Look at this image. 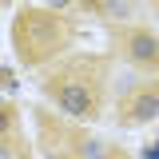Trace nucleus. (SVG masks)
I'll list each match as a JSON object with an SVG mask.
<instances>
[{
	"mask_svg": "<svg viewBox=\"0 0 159 159\" xmlns=\"http://www.w3.org/2000/svg\"><path fill=\"white\" fill-rule=\"evenodd\" d=\"M155 107H159L155 88H147V92L135 96V103H131V119H155Z\"/></svg>",
	"mask_w": 159,
	"mask_h": 159,
	"instance_id": "3",
	"label": "nucleus"
},
{
	"mask_svg": "<svg viewBox=\"0 0 159 159\" xmlns=\"http://www.w3.org/2000/svg\"><path fill=\"white\" fill-rule=\"evenodd\" d=\"M127 52H131V60L135 64H155V36L151 32H131V40H127Z\"/></svg>",
	"mask_w": 159,
	"mask_h": 159,
	"instance_id": "2",
	"label": "nucleus"
},
{
	"mask_svg": "<svg viewBox=\"0 0 159 159\" xmlns=\"http://www.w3.org/2000/svg\"><path fill=\"white\" fill-rule=\"evenodd\" d=\"M56 103H60V111L72 116V119H92L99 111V96L88 80H64L56 88Z\"/></svg>",
	"mask_w": 159,
	"mask_h": 159,
	"instance_id": "1",
	"label": "nucleus"
},
{
	"mask_svg": "<svg viewBox=\"0 0 159 159\" xmlns=\"http://www.w3.org/2000/svg\"><path fill=\"white\" fill-rule=\"evenodd\" d=\"M8 155H16V147H12L8 139H0V159H8Z\"/></svg>",
	"mask_w": 159,
	"mask_h": 159,
	"instance_id": "5",
	"label": "nucleus"
},
{
	"mask_svg": "<svg viewBox=\"0 0 159 159\" xmlns=\"http://www.w3.org/2000/svg\"><path fill=\"white\" fill-rule=\"evenodd\" d=\"M44 4H48V8H68L72 0H44Z\"/></svg>",
	"mask_w": 159,
	"mask_h": 159,
	"instance_id": "6",
	"label": "nucleus"
},
{
	"mask_svg": "<svg viewBox=\"0 0 159 159\" xmlns=\"http://www.w3.org/2000/svg\"><path fill=\"white\" fill-rule=\"evenodd\" d=\"M12 119H16V116H12L8 107H0V131H8V123H12Z\"/></svg>",
	"mask_w": 159,
	"mask_h": 159,
	"instance_id": "4",
	"label": "nucleus"
}]
</instances>
